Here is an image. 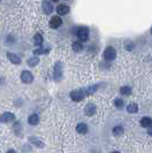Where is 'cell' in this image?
<instances>
[{
	"label": "cell",
	"instance_id": "6da1fadb",
	"mask_svg": "<svg viewBox=\"0 0 152 153\" xmlns=\"http://www.w3.org/2000/svg\"><path fill=\"white\" fill-rule=\"evenodd\" d=\"M86 97L85 96V92H84V89H81V90H75L70 93V98L74 100V101H81L83 100V98Z\"/></svg>",
	"mask_w": 152,
	"mask_h": 153
},
{
	"label": "cell",
	"instance_id": "7a4b0ae2",
	"mask_svg": "<svg viewBox=\"0 0 152 153\" xmlns=\"http://www.w3.org/2000/svg\"><path fill=\"white\" fill-rule=\"evenodd\" d=\"M15 120V115L13 113H4L0 115V123H8Z\"/></svg>",
	"mask_w": 152,
	"mask_h": 153
},
{
	"label": "cell",
	"instance_id": "3957f363",
	"mask_svg": "<svg viewBox=\"0 0 152 153\" xmlns=\"http://www.w3.org/2000/svg\"><path fill=\"white\" fill-rule=\"evenodd\" d=\"M77 37L82 42H85L89 39V30L86 28H80L77 30Z\"/></svg>",
	"mask_w": 152,
	"mask_h": 153
},
{
	"label": "cell",
	"instance_id": "277c9868",
	"mask_svg": "<svg viewBox=\"0 0 152 153\" xmlns=\"http://www.w3.org/2000/svg\"><path fill=\"white\" fill-rule=\"evenodd\" d=\"M104 58L106 60H114L116 58V51L113 47H107L104 52Z\"/></svg>",
	"mask_w": 152,
	"mask_h": 153
},
{
	"label": "cell",
	"instance_id": "5b68a950",
	"mask_svg": "<svg viewBox=\"0 0 152 153\" xmlns=\"http://www.w3.org/2000/svg\"><path fill=\"white\" fill-rule=\"evenodd\" d=\"M21 79H22V82H24V83H31V82L34 81V76H33V74L30 73V72L24 70V72H22V74H21Z\"/></svg>",
	"mask_w": 152,
	"mask_h": 153
},
{
	"label": "cell",
	"instance_id": "8992f818",
	"mask_svg": "<svg viewBox=\"0 0 152 153\" xmlns=\"http://www.w3.org/2000/svg\"><path fill=\"white\" fill-rule=\"evenodd\" d=\"M96 111H97V108H96V106H95L94 104H88V105L85 106L84 113H85L86 116H92V115H95Z\"/></svg>",
	"mask_w": 152,
	"mask_h": 153
},
{
	"label": "cell",
	"instance_id": "52a82bcc",
	"mask_svg": "<svg viewBox=\"0 0 152 153\" xmlns=\"http://www.w3.org/2000/svg\"><path fill=\"white\" fill-rule=\"evenodd\" d=\"M62 76V69H61V64L58 62L54 67V78L56 81H60V78H61Z\"/></svg>",
	"mask_w": 152,
	"mask_h": 153
},
{
	"label": "cell",
	"instance_id": "ba28073f",
	"mask_svg": "<svg viewBox=\"0 0 152 153\" xmlns=\"http://www.w3.org/2000/svg\"><path fill=\"white\" fill-rule=\"evenodd\" d=\"M61 23H62L61 19H60L59 16H54V17H52L51 21H50V26L55 29V28H59L60 25H61Z\"/></svg>",
	"mask_w": 152,
	"mask_h": 153
},
{
	"label": "cell",
	"instance_id": "9c48e42d",
	"mask_svg": "<svg viewBox=\"0 0 152 153\" xmlns=\"http://www.w3.org/2000/svg\"><path fill=\"white\" fill-rule=\"evenodd\" d=\"M56 12H58L59 15H66V14L69 13V7L66 6V5H60V6H58Z\"/></svg>",
	"mask_w": 152,
	"mask_h": 153
},
{
	"label": "cell",
	"instance_id": "30bf717a",
	"mask_svg": "<svg viewBox=\"0 0 152 153\" xmlns=\"http://www.w3.org/2000/svg\"><path fill=\"white\" fill-rule=\"evenodd\" d=\"M88 130L89 129H88V126L85 123H78L77 127H76V131L78 134H82V135H85L88 132Z\"/></svg>",
	"mask_w": 152,
	"mask_h": 153
},
{
	"label": "cell",
	"instance_id": "8fae6325",
	"mask_svg": "<svg viewBox=\"0 0 152 153\" xmlns=\"http://www.w3.org/2000/svg\"><path fill=\"white\" fill-rule=\"evenodd\" d=\"M141 126L144 128H150L152 126V119L151 117H143L141 120Z\"/></svg>",
	"mask_w": 152,
	"mask_h": 153
},
{
	"label": "cell",
	"instance_id": "7c38bea8",
	"mask_svg": "<svg viewBox=\"0 0 152 153\" xmlns=\"http://www.w3.org/2000/svg\"><path fill=\"white\" fill-rule=\"evenodd\" d=\"M28 122H29V125H31V126H36L38 122H39V117L38 115L36 114H33V115H30L29 119H28Z\"/></svg>",
	"mask_w": 152,
	"mask_h": 153
},
{
	"label": "cell",
	"instance_id": "4fadbf2b",
	"mask_svg": "<svg viewBox=\"0 0 152 153\" xmlns=\"http://www.w3.org/2000/svg\"><path fill=\"white\" fill-rule=\"evenodd\" d=\"M7 56H8V59L12 61L13 64H20V62H21V59L19 58L17 54H14V53H7Z\"/></svg>",
	"mask_w": 152,
	"mask_h": 153
},
{
	"label": "cell",
	"instance_id": "5bb4252c",
	"mask_svg": "<svg viewBox=\"0 0 152 153\" xmlns=\"http://www.w3.org/2000/svg\"><path fill=\"white\" fill-rule=\"evenodd\" d=\"M43 9H44V12H45L46 14H50V13L53 11V7H52V5H51L48 1H44V3H43Z\"/></svg>",
	"mask_w": 152,
	"mask_h": 153
},
{
	"label": "cell",
	"instance_id": "9a60e30c",
	"mask_svg": "<svg viewBox=\"0 0 152 153\" xmlns=\"http://www.w3.org/2000/svg\"><path fill=\"white\" fill-rule=\"evenodd\" d=\"M96 90H97V86L96 85H92V86H89V87H85L84 89V92H85V96H90V95H92L96 92Z\"/></svg>",
	"mask_w": 152,
	"mask_h": 153
},
{
	"label": "cell",
	"instance_id": "2e32d148",
	"mask_svg": "<svg viewBox=\"0 0 152 153\" xmlns=\"http://www.w3.org/2000/svg\"><path fill=\"white\" fill-rule=\"evenodd\" d=\"M120 92L121 95H123V96H130L131 95V89L129 86H122L120 90Z\"/></svg>",
	"mask_w": 152,
	"mask_h": 153
},
{
	"label": "cell",
	"instance_id": "e0dca14e",
	"mask_svg": "<svg viewBox=\"0 0 152 153\" xmlns=\"http://www.w3.org/2000/svg\"><path fill=\"white\" fill-rule=\"evenodd\" d=\"M123 127H121V126H117V127H114V129H113V134L115 135V136H120V135H122L123 134Z\"/></svg>",
	"mask_w": 152,
	"mask_h": 153
},
{
	"label": "cell",
	"instance_id": "ac0fdd59",
	"mask_svg": "<svg viewBox=\"0 0 152 153\" xmlns=\"http://www.w3.org/2000/svg\"><path fill=\"white\" fill-rule=\"evenodd\" d=\"M29 140H30V142H31L33 144L37 145L38 147H43V146H44L43 142H42V140H39V139H37V138H35V137H30V138H29Z\"/></svg>",
	"mask_w": 152,
	"mask_h": 153
},
{
	"label": "cell",
	"instance_id": "d6986e66",
	"mask_svg": "<svg viewBox=\"0 0 152 153\" xmlns=\"http://www.w3.org/2000/svg\"><path fill=\"white\" fill-rule=\"evenodd\" d=\"M72 47H73V50H74L75 52H81V51L83 50V46H82V44H81V43H78V42H75V43H73Z\"/></svg>",
	"mask_w": 152,
	"mask_h": 153
},
{
	"label": "cell",
	"instance_id": "ffe728a7",
	"mask_svg": "<svg viewBox=\"0 0 152 153\" xmlns=\"http://www.w3.org/2000/svg\"><path fill=\"white\" fill-rule=\"evenodd\" d=\"M127 111H128L129 113H136V112L138 111V107H137L136 104H129L128 107H127Z\"/></svg>",
	"mask_w": 152,
	"mask_h": 153
},
{
	"label": "cell",
	"instance_id": "44dd1931",
	"mask_svg": "<svg viewBox=\"0 0 152 153\" xmlns=\"http://www.w3.org/2000/svg\"><path fill=\"white\" fill-rule=\"evenodd\" d=\"M38 62H39L38 58H31V59H29V60H28V64H29V66H31V67H35V66H36Z\"/></svg>",
	"mask_w": 152,
	"mask_h": 153
},
{
	"label": "cell",
	"instance_id": "7402d4cb",
	"mask_svg": "<svg viewBox=\"0 0 152 153\" xmlns=\"http://www.w3.org/2000/svg\"><path fill=\"white\" fill-rule=\"evenodd\" d=\"M42 43H43V37H42V35L36 34V35H35V44H36V45H40Z\"/></svg>",
	"mask_w": 152,
	"mask_h": 153
},
{
	"label": "cell",
	"instance_id": "603a6c76",
	"mask_svg": "<svg viewBox=\"0 0 152 153\" xmlns=\"http://www.w3.org/2000/svg\"><path fill=\"white\" fill-rule=\"evenodd\" d=\"M114 104H115V106H116L117 108H122V107H123V100H122V99H115Z\"/></svg>",
	"mask_w": 152,
	"mask_h": 153
},
{
	"label": "cell",
	"instance_id": "cb8c5ba5",
	"mask_svg": "<svg viewBox=\"0 0 152 153\" xmlns=\"http://www.w3.org/2000/svg\"><path fill=\"white\" fill-rule=\"evenodd\" d=\"M47 52V50H45V48H39V50H35L34 51V53L36 54V55H38V54H44V53H46Z\"/></svg>",
	"mask_w": 152,
	"mask_h": 153
},
{
	"label": "cell",
	"instance_id": "d4e9b609",
	"mask_svg": "<svg viewBox=\"0 0 152 153\" xmlns=\"http://www.w3.org/2000/svg\"><path fill=\"white\" fill-rule=\"evenodd\" d=\"M147 134H149L150 136H152V126L149 128V131H147Z\"/></svg>",
	"mask_w": 152,
	"mask_h": 153
},
{
	"label": "cell",
	"instance_id": "484cf974",
	"mask_svg": "<svg viewBox=\"0 0 152 153\" xmlns=\"http://www.w3.org/2000/svg\"><path fill=\"white\" fill-rule=\"evenodd\" d=\"M7 153H16V152H15V151H14V150H9V151H8V152H7Z\"/></svg>",
	"mask_w": 152,
	"mask_h": 153
},
{
	"label": "cell",
	"instance_id": "4316f807",
	"mask_svg": "<svg viewBox=\"0 0 152 153\" xmlns=\"http://www.w3.org/2000/svg\"><path fill=\"white\" fill-rule=\"evenodd\" d=\"M112 153H120V152H117V151H113Z\"/></svg>",
	"mask_w": 152,
	"mask_h": 153
},
{
	"label": "cell",
	"instance_id": "83f0119b",
	"mask_svg": "<svg viewBox=\"0 0 152 153\" xmlns=\"http://www.w3.org/2000/svg\"><path fill=\"white\" fill-rule=\"evenodd\" d=\"M51 1H54V3H56V1H58V0H51Z\"/></svg>",
	"mask_w": 152,
	"mask_h": 153
},
{
	"label": "cell",
	"instance_id": "f1b7e54d",
	"mask_svg": "<svg viewBox=\"0 0 152 153\" xmlns=\"http://www.w3.org/2000/svg\"><path fill=\"white\" fill-rule=\"evenodd\" d=\"M151 34H152V29H151Z\"/></svg>",
	"mask_w": 152,
	"mask_h": 153
}]
</instances>
